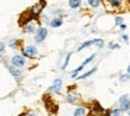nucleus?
I'll list each match as a JSON object with an SVG mask.
<instances>
[{
  "mask_svg": "<svg viewBox=\"0 0 130 116\" xmlns=\"http://www.w3.org/2000/svg\"><path fill=\"white\" fill-rule=\"evenodd\" d=\"M9 71H10V73H11L14 77H20V74H21V70H20V69L15 67V66H13V64L9 66Z\"/></svg>",
  "mask_w": 130,
  "mask_h": 116,
  "instance_id": "nucleus-13",
  "label": "nucleus"
},
{
  "mask_svg": "<svg viewBox=\"0 0 130 116\" xmlns=\"http://www.w3.org/2000/svg\"><path fill=\"white\" fill-rule=\"evenodd\" d=\"M120 46L118 45V43H109V49H119Z\"/></svg>",
  "mask_w": 130,
  "mask_h": 116,
  "instance_id": "nucleus-25",
  "label": "nucleus"
},
{
  "mask_svg": "<svg viewBox=\"0 0 130 116\" xmlns=\"http://www.w3.org/2000/svg\"><path fill=\"white\" fill-rule=\"evenodd\" d=\"M9 46H10V48H15V46H17V41H15V39H11V41L9 42Z\"/></svg>",
  "mask_w": 130,
  "mask_h": 116,
  "instance_id": "nucleus-23",
  "label": "nucleus"
},
{
  "mask_svg": "<svg viewBox=\"0 0 130 116\" xmlns=\"http://www.w3.org/2000/svg\"><path fill=\"white\" fill-rule=\"evenodd\" d=\"M88 4H90L91 7H94V9H96V7H99V4H101V0H88Z\"/></svg>",
  "mask_w": 130,
  "mask_h": 116,
  "instance_id": "nucleus-19",
  "label": "nucleus"
},
{
  "mask_svg": "<svg viewBox=\"0 0 130 116\" xmlns=\"http://www.w3.org/2000/svg\"><path fill=\"white\" fill-rule=\"evenodd\" d=\"M46 37H48V29L43 28V27H41V28H38L37 34H35V42H38V43L43 42Z\"/></svg>",
  "mask_w": 130,
  "mask_h": 116,
  "instance_id": "nucleus-5",
  "label": "nucleus"
},
{
  "mask_svg": "<svg viewBox=\"0 0 130 116\" xmlns=\"http://www.w3.org/2000/svg\"><path fill=\"white\" fill-rule=\"evenodd\" d=\"M24 116H37V115L32 113V112H27V113H24Z\"/></svg>",
  "mask_w": 130,
  "mask_h": 116,
  "instance_id": "nucleus-28",
  "label": "nucleus"
},
{
  "mask_svg": "<svg viewBox=\"0 0 130 116\" xmlns=\"http://www.w3.org/2000/svg\"><path fill=\"white\" fill-rule=\"evenodd\" d=\"M115 23L118 24V25H122V24H123V18H122V17H116L115 18Z\"/></svg>",
  "mask_w": 130,
  "mask_h": 116,
  "instance_id": "nucleus-24",
  "label": "nucleus"
},
{
  "mask_svg": "<svg viewBox=\"0 0 130 116\" xmlns=\"http://www.w3.org/2000/svg\"><path fill=\"white\" fill-rule=\"evenodd\" d=\"M66 101H67L69 104L74 105V104H78V102L81 101V96H80L76 91H69L67 95H66Z\"/></svg>",
  "mask_w": 130,
  "mask_h": 116,
  "instance_id": "nucleus-4",
  "label": "nucleus"
},
{
  "mask_svg": "<svg viewBox=\"0 0 130 116\" xmlns=\"http://www.w3.org/2000/svg\"><path fill=\"white\" fill-rule=\"evenodd\" d=\"M70 56H71V52H69V53H67V56H66V59H64V63L62 64V70H64V69L67 67V64H69V60H70Z\"/></svg>",
  "mask_w": 130,
  "mask_h": 116,
  "instance_id": "nucleus-20",
  "label": "nucleus"
},
{
  "mask_svg": "<svg viewBox=\"0 0 130 116\" xmlns=\"http://www.w3.org/2000/svg\"><path fill=\"white\" fill-rule=\"evenodd\" d=\"M90 108H91V115L92 116H105V112H106V110H105L98 102H94L92 106H90Z\"/></svg>",
  "mask_w": 130,
  "mask_h": 116,
  "instance_id": "nucleus-3",
  "label": "nucleus"
},
{
  "mask_svg": "<svg viewBox=\"0 0 130 116\" xmlns=\"http://www.w3.org/2000/svg\"><path fill=\"white\" fill-rule=\"evenodd\" d=\"M122 39H123V41H124V42H126V43L129 42V37H127L126 34H123V35H122Z\"/></svg>",
  "mask_w": 130,
  "mask_h": 116,
  "instance_id": "nucleus-26",
  "label": "nucleus"
},
{
  "mask_svg": "<svg viewBox=\"0 0 130 116\" xmlns=\"http://www.w3.org/2000/svg\"><path fill=\"white\" fill-rule=\"evenodd\" d=\"M4 48H6V46H4V43L0 42V53H2V52H4Z\"/></svg>",
  "mask_w": 130,
  "mask_h": 116,
  "instance_id": "nucleus-27",
  "label": "nucleus"
},
{
  "mask_svg": "<svg viewBox=\"0 0 130 116\" xmlns=\"http://www.w3.org/2000/svg\"><path fill=\"white\" fill-rule=\"evenodd\" d=\"M43 6H45V2H39V3H37L35 6H32V9H31V15L32 17H38V15L42 13V10H43Z\"/></svg>",
  "mask_w": 130,
  "mask_h": 116,
  "instance_id": "nucleus-8",
  "label": "nucleus"
},
{
  "mask_svg": "<svg viewBox=\"0 0 130 116\" xmlns=\"http://www.w3.org/2000/svg\"><path fill=\"white\" fill-rule=\"evenodd\" d=\"M49 24H51V27H53V28H57V27H60L63 24V20L59 17H56V18H52Z\"/></svg>",
  "mask_w": 130,
  "mask_h": 116,
  "instance_id": "nucleus-12",
  "label": "nucleus"
},
{
  "mask_svg": "<svg viewBox=\"0 0 130 116\" xmlns=\"http://www.w3.org/2000/svg\"><path fill=\"white\" fill-rule=\"evenodd\" d=\"M81 6V0H69V7L71 9H78Z\"/></svg>",
  "mask_w": 130,
  "mask_h": 116,
  "instance_id": "nucleus-16",
  "label": "nucleus"
},
{
  "mask_svg": "<svg viewBox=\"0 0 130 116\" xmlns=\"http://www.w3.org/2000/svg\"><path fill=\"white\" fill-rule=\"evenodd\" d=\"M91 45H94V39H92V41H87V42H84L83 45H80V48L77 49V52H81L83 49H85V48H90Z\"/></svg>",
  "mask_w": 130,
  "mask_h": 116,
  "instance_id": "nucleus-18",
  "label": "nucleus"
},
{
  "mask_svg": "<svg viewBox=\"0 0 130 116\" xmlns=\"http://www.w3.org/2000/svg\"><path fill=\"white\" fill-rule=\"evenodd\" d=\"M34 31H35V27L32 23L24 24V32H25V34H31V32H34Z\"/></svg>",
  "mask_w": 130,
  "mask_h": 116,
  "instance_id": "nucleus-14",
  "label": "nucleus"
},
{
  "mask_svg": "<svg viewBox=\"0 0 130 116\" xmlns=\"http://www.w3.org/2000/svg\"><path fill=\"white\" fill-rule=\"evenodd\" d=\"M96 71V67H92L91 70H88V71H85L84 74H81V76H78L77 77V80H85V78H88V77L91 76V74H94Z\"/></svg>",
  "mask_w": 130,
  "mask_h": 116,
  "instance_id": "nucleus-11",
  "label": "nucleus"
},
{
  "mask_svg": "<svg viewBox=\"0 0 130 116\" xmlns=\"http://www.w3.org/2000/svg\"><path fill=\"white\" fill-rule=\"evenodd\" d=\"M11 64L15 66V67L21 69L25 66V57L24 56H20V55H15V56L11 57Z\"/></svg>",
  "mask_w": 130,
  "mask_h": 116,
  "instance_id": "nucleus-6",
  "label": "nucleus"
},
{
  "mask_svg": "<svg viewBox=\"0 0 130 116\" xmlns=\"http://www.w3.org/2000/svg\"><path fill=\"white\" fill-rule=\"evenodd\" d=\"M120 115H122L120 108H113V109H109L105 112V116H120Z\"/></svg>",
  "mask_w": 130,
  "mask_h": 116,
  "instance_id": "nucleus-10",
  "label": "nucleus"
},
{
  "mask_svg": "<svg viewBox=\"0 0 130 116\" xmlns=\"http://www.w3.org/2000/svg\"><path fill=\"white\" fill-rule=\"evenodd\" d=\"M124 29H126V25H124V24H122V25H120V31H124Z\"/></svg>",
  "mask_w": 130,
  "mask_h": 116,
  "instance_id": "nucleus-29",
  "label": "nucleus"
},
{
  "mask_svg": "<svg viewBox=\"0 0 130 116\" xmlns=\"http://www.w3.org/2000/svg\"><path fill=\"white\" fill-rule=\"evenodd\" d=\"M91 115V108L85 106V105H80L74 109L73 116H90Z\"/></svg>",
  "mask_w": 130,
  "mask_h": 116,
  "instance_id": "nucleus-2",
  "label": "nucleus"
},
{
  "mask_svg": "<svg viewBox=\"0 0 130 116\" xmlns=\"http://www.w3.org/2000/svg\"><path fill=\"white\" fill-rule=\"evenodd\" d=\"M62 85H63V81L60 78H56L53 81V84H52V87L49 88V91L53 94H60V91H62Z\"/></svg>",
  "mask_w": 130,
  "mask_h": 116,
  "instance_id": "nucleus-9",
  "label": "nucleus"
},
{
  "mask_svg": "<svg viewBox=\"0 0 130 116\" xmlns=\"http://www.w3.org/2000/svg\"><path fill=\"white\" fill-rule=\"evenodd\" d=\"M127 74H130V66L127 67Z\"/></svg>",
  "mask_w": 130,
  "mask_h": 116,
  "instance_id": "nucleus-30",
  "label": "nucleus"
},
{
  "mask_svg": "<svg viewBox=\"0 0 130 116\" xmlns=\"http://www.w3.org/2000/svg\"><path fill=\"white\" fill-rule=\"evenodd\" d=\"M20 116H24V113H23V115H20Z\"/></svg>",
  "mask_w": 130,
  "mask_h": 116,
  "instance_id": "nucleus-32",
  "label": "nucleus"
},
{
  "mask_svg": "<svg viewBox=\"0 0 130 116\" xmlns=\"http://www.w3.org/2000/svg\"><path fill=\"white\" fill-rule=\"evenodd\" d=\"M108 3H109L110 6L113 7V9H118V7H120V6H122L123 0H108Z\"/></svg>",
  "mask_w": 130,
  "mask_h": 116,
  "instance_id": "nucleus-17",
  "label": "nucleus"
},
{
  "mask_svg": "<svg viewBox=\"0 0 130 116\" xmlns=\"http://www.w3.org/2000/svg\"><path fill=\"white\" fill-rule=\"evenodd\" d=\"M90 116H92V115H90Z\"/></svg>",
  "mask_w": 130,
  "mask_h": 116,
  "instance_id": "nucleus-33",
  "label": "nucleus"
},
{
  "mask_svg": "<svg viewBox=\"0 0 130 116\" xmlns=\"http://www.w3.org/2000/svg\"><path fill=\"white\" fill-rule=\"evenodd\" d=\"M127 80H130V74H123V76H120V81H127Z\"/></svg>",
  "mask_w": 130,
  "mask_h": 116,
  "instance_id": "nucleus-22",
  "label": "nucleus"
},
{
  "mask_svg": "<svg viewBox=\"0 0 130 116\" xmlns=\"http://www.w3.org/2000/svg\"><path fill=\"white\" fill-rule=\"evenodd\" d=\"M84 67H85V64H84V63H81V64H80L78 67L76 69V70L71 71V78H77V77H78V73H80V71H81Z\"/></svg>",
  "mask_w": 130,
  "mask_h": 116,
  "instance_id": "nucleus-15",
  "label": "nucleus"
},
{
  "mask_svg": "<svg viewBox=\"0 0 130 116\" xmlns=\"http://www.w3.org/2000/svg\"><path fill=\"white\" fill-rule=\"evenodd\" d=\"M94 45L96 48H102L104 46V39H94Z\"/></svg>",
  "mask_w": 130,
  "mask_h": 116,
  "instance_id": "nucleus-21",
  "label": "nucleus"
},
{
  "mask_svg": "<svg viewBox=\"0 0 130 116\" xmlns=\"http://www.w3.org/2000/svg\"><path fill=\"white\" fill-rule=\"evenodd\" d=\"M119 108H120L122 112H129L130 110V95L129 94H124L119 98Z\"/></svg>",
  "mask_w": 130,
  "mask_h": 116,
  "instance_id": "nucleus-1",
  "label": "nucleus"
},
{
  "mask_svg": "<svg viewBox=\"0 0 130 116\" xmlns=\"http://www.w3.org/2000/svg\"><path fill=\"white\" fill-rule=\"evenodd\" d=\"M37 55H38V49L35 48V46H27V48L23 51V56L24 57L32 59V57H37Z\"/></svg>",
  "mask_w": 130,
  "mask_h": 116,
  "instance_id": "nucleus-7",
  "label": "nucleus"
},
{
  "mask_svg": "<svg viewBox=\"0 0 130 116\" xmlns=\"http://www.w3.org/2000/svg\"><path fill=\"white\" fill-rule=\"evenodd\" d=\"M127 113H129V116H130V110H129V112H127Z\"/></svg>",
  "mask_w": 130,
  "mask_h": 116,
  "instance_id": "nucleus-31",
  "label": "nucleus"
}]
</instances>
